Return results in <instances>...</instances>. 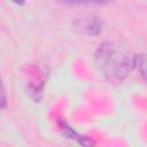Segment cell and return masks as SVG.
Here are the masks:
<instances>
[{"mask_svg": "<svg viewBox=\"0 0 147 147\" xmlns=\"http://www.w3.org/2000/svg\"><path fill=\"white\" fill-rule=\"evenodd\" d=\"M145 55L144 54H136V61H134V68L138 69L142 78H145Z\"/></svg>", "mask_w": 147, "mask_h": 147, "instance_id": "5", "label": "cell"}, {"mask_svg": "<svg viewBox=\"0 0 147 147\" xmlns=\"http://www.w3.org/2000/svg\"><path fill=\"white\" fill-rule=\"evenodd\" d=\"M74 29L86 36H96L103 29V22L98 17H85L74 22Z\"/></svg>", "mask_w": 147, "mask_h": 147, "instance_id": "2", "label": "cell"}, {"mask_svg": "<svg viewBox=\"0 0 147 147\" xmlns=\"http://www.w3.org/2000/svg\"><path fill=\"white\" fill-rule=\"evenodd\" d=\"M7 106V95H6V91L2 84V80L0 78V109L6 108Z\"/></svg>", "mask_w": 147, "mask_h": 147, "instance_id": "6", "label": "cell"}, {"mask_svg": "<svg viewBox=\"0 0 147 147\" xmlns=\"http://www.w3.org/2000/svg\"><path fill=\"white\" fill-rule=\"evenodd\" d=\"M65 5H85V6H102L114 0H53Z\"/></svg>", "mask_w": 147, "mask_h": 147, "instance_id": "4", "label": "cell"}, {"mask_svg": "<svg viewBox=\"0 0 147 147\" xmlns=\"http://www.w3.org/2000/svg\"><path fill=\"white\" fill-rule=\"evenodd\" d=\"M59 126H60V130L63 132V134L71 139V140H76L77 142H79L80 145H92L93 142L87 140L85 137H82L80 134H78L74 129H71L64 121H59Z\"/></svg>", "mask_w": 147, "mask_h": 147, "instance_id": "3", "label": "cell"}, {"mask_svg": "<svg viewBox=\"0 0 147 147\" xmlns=\"http://www.w3.org/2000/svg\"><path fill=\"white\" fill-rule=\"evenodd\" d=\"M136 55L129 53L115 42L100 45L94 55V62L100 72L110 82L124 80L134 69Z\"/></svg>", "mask_w": 147, "mask_h": 147, "instance_id": "1", "label": "cell"}, {"mask_svg": "<svg viewBox=\"0 0 147 147\" xmlns=\"http://www.w3.org/2000/svg\"><path fill=\"white\" fill-rule=\"evenodd\" d=\"M14 3H16V5H23L24 2H25V0H11Z\"/></svg>", "mask_w": 147, "mask_h": 147, "instance_id": "7", "label": "cell"}]
</instances>
